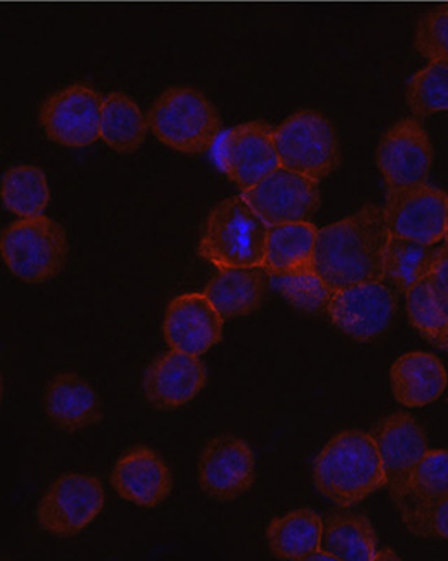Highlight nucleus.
I'll list each match as a JSON object with an SVG mask.
<instances>
[{
	"instance_id": "18",
	"label": "nucleus",
	"mask_w": 448,
	"mask_h": 561,
	"mask_svg": "<svg viewBox=\"0 0 448 561\" xmlns=\"http://www.w3.org/2000/svg\"><path fill=\"white\" fill-rule=\"evenodd\" d=\"M112 485L123 500L140 507H156L172 493L173 479L159 453L136 446L113 467Z\"/></svg>"
},
{
	"instance_id": "22",
	"label": "nucleus",
	"mask_w": 448,
	"mask_h": 561,
	"mask_svg": "<svg viewBox=\"0 0 448 561\" xmlns=\"http://www.w3.org/2000/svg\"><path fill=\"white\" fill-rule=\"evenodd\" d=\"M319 229L310 220L269 227L263 268L267 275H294L315 270Z\"/></svg>"
},
{
	"instance_id": "32",
	"label": "nucleus",
	"mask_w": 448,
	"mask_h": 561,
	"mask_svg": "<svg viewBox=\"0 0 448 561\" xmlns=\"http://www.w3.org/2000/svg\"><path fill=\"white\" fill-rule=\"evenodd\" d=\"M414 45L427 61L448 66V7L430 10L420 20Z\"/></svg>"
},
{
	"instance_id": "4",
	"label": "nucleus",
	"mask_w": 448,
	"mask_h": 561,
	"mask_svg": "<svg viewBox=\"0 0 448 561\" xmlns=\"http://www.w3.org/2000/svg\"><path fill=\"white\" fill-rule=\"evenodd\" d=\"M150 131L160 142L182 153L212 150L220 136L217 110L210 100L192 87H172L153 103Z\"/></svg>"
},
{
	"instance_id": "15",
	"label": "nucleus",
	"mask_w": 448,
	"mask_h": 561,
	"mask_svg": "<svg viewBox=\"0 0 448 561\" xmlns=\"http://www.w3.org/2000/svg\"><path fill=\"white\" fill-rule=\"evenodd\" d=\"M255 454L242 437L222 434L204 447L197 463V482L207 496L233 501L255 483Z\"/></svg>"
},
{
	"instance_id": "16",
	"label": "nucleus",
	"mask_w": 448,
	"mask_h": 561,
	"mask_svg": "<svg viewBox=\"0 0 448 561\" xmlns=\"http://www.w3.org/2000/svg\"><path fill=\"white\" fill-rule=\"evenodd\" d=\"M223 317L204 293L182 294L166 307L163 336L170 348L203 356L222 340Z\"/></svg>"
},
{
	"instance_id": "1",
	"label": "nucleus",
	"mask_w": 448,
	"mask_h": 561,
	"mask_svg": "<svg viewBox=\"0 0 448 561\" xmlns=\"http://www.w3.org/2000/svg\"><path fill=\"white\" fill-rule=\"evenodd\" d=\"M388 239L383 208L364 206L319 230L315 270L334 290L367 280H383Z\"/></svg>"
},
{
	"instance_id": "20",
	"label": "nucleus",
	"mask_w": 448,
	"mask_h": 561,
	"mask_svg": "<svg viewBox=\"0 0 448 561\" xmlns=\"http://www.w3.org/2000/svg\"><path fill=\"white\" fill-rule=\"evenodd\" d=\"M46 415L61 430H87L103 419V407L96 390L77 374H59L48 383L43 397Z\"/></svg>"
},
{
	"instance_id": "25",
	"label": "nucleus",
	"mask_w": 448,
	"mask_h": 561,
	"mask_svg": "<svg viewBox=\"0 0 448 561\" xmlns=\"http://www.w3.org/2000/svg\"><path fill=\"white\" fill-rule=\"evenodd\" d=\"M149 118L140 106L122 92L103 96L100 139L119 153L140 149L149 133Z\"/></svg>"
},
{
	"instance_id": "29",
	"label": "nucleus",
	"mask_w": 448,
	"mask_h": 561,
	"mask_svg": "<svg viewBox=\"0 0 448 561\" xmlns=\"http://www.w3.org/2000/svg\"><path fill=\"white\" fill-rule=\"evenodd\" d=\"M406 312L411 325L437 348H448V299L424 278L406 293Z\"/></svg>"
},
{
	"instance_id": "35",
	"label": "nucleus",
	"mask_w": 448,
	"mask_h": 561,
	"mask_svg": "<svg viewBox=\"0 0 448 561\" xmlns=\"http://www.w3.org/2000/svg\"><path fill=\"white\" fill-rule=\"evenodd\" d=\"M400 559L401 557L398 556L393 549H390V547L377 550L376 557H374V561H394Z\"/></svg>"
},
{
	"instance_id": "23",
	"label": "nucleus",
	"mask_w": 448,
	"mask_h": 561,
	"mask_svg": "<svg viewBox=\"0 0 448 561\" xmlns=\"http://www.w3.org/2000/svg\"><path fill=\"white\" fill-rule=\"evenodd\" d=\"M321 549L337 561H374L379 539L369 517L359 513H333L323 519Z\"/></svg>"
},
{
	"instance_id": "27",
	"label": "nucleus",
	"mask_w": 448,
	"mask_h": 561,
	"mask_svg": "<svg viewBox=\"0 0 448 561\" xmlns=\"http://www.w3.org/2000/svg\"><path fill=\"white\" fill-rule=\"evenodd\" d=\"M439 247L390 236L383 256V280L406 294L414 284L429 276Z\"/></svg>"
},
{
	"instance_id": "33",
	"label": "nucleus",
	"mask_w": 448,
	"mask_h": 561,
	"mask_svg": "<svg viewBox=\"0 0 448 561\" xmlns=\"http://www.w3.org/2000/svg\"><path fill=\"white\" fill-rule=\"evenodd\" d=\"M414 536L421 539L437 537L448 540V496L440 497L436 503L430 504L410 527Z\"/></svg>"
},
{
	"instance_id": "34",
	"label": "nucleus",
	"mask_w": 448,
	"mask_h": 561,
	"mask_svg": "<svg viewBox=\"0 0 448 561\" xmlns=\"http://www.w3.org/2000/svg\"><path fill=\"white\" fill-rule=\"evenodd\" d=\"M427 278H429L434 287L448 299V243L439 247V250H437L433 270H430Z\"/></svg>"
},
{
	"instance_id": "21",
	"label": "nucleus",
	"mask_w": 448,
	"mask_h": 561,
	"mask_svg": "<svg viewBox=\"0 0 448 561\" xmlns=\"http://www.w3.org/2000/svg\"><path fill=\"white\" fill-rule=\"evenodd\" d=\"M269 275L260 268H223L207 283L204 294L223 319L255 313L266 299Z\"/></svg>"
},
{
	"instance_id": "14",
	"label": "nucleus",
	"mask_w": 448,
	"mask_h": 561,
	"mask_svg": "<svg viewBox=\"0 0 448 561\" xmlns=\"http://www.w3.org/2000/svg\"><path fill=\"white\" fill-rule=\"evenodd\" d=\"M372 436L382 457L384 486L398 510L406 496L414 470L429 450L426 433L410 413L398 412L380 420Z\"/></svg>"
},
{
	"instance_id": "17",
	"label": "nucleus",
	"mask_w": 448,
	"mask_h": 561,
	"mask_svg": "<svg viewBox=\"0 0 448 561\" xmlns=\"http://www.w3.org/2000/svg\"><path fill=\"white\" fill-rule=\"evenodd\" d=\"M207 382V369L200 356L170 350L157 357L143 374V396L159 410L188 405Z\"/></svg>"
},
{
	"instance_id": "7",
	"label": "nucleus",
	"mask_w": 448,
	"mask_h": 561,
	"mask_svg": "<svg viewBox=\"0 0 448 561\" xmlns=\"http://www.w3.org/2000/svg\"><path fill=\"white\" fill-rule=\"evenodd\" d=\"M212 157L217 167L242 192L280 169L274 128L263 122L243 123L220 133L212 147Z\"/></svg>"
},
{
	"instance_id": "10",
	"label": "nucleus",
	"mask_w": 448,
	"mask_h": 561,
	"mask_svg": "<svg viewBox=\"0 0 448 561\" xmlns=\"http://www.w3.org/2000/svg\"><path fill=\"white\" fill-rule=\"evenodd\" d=\"M103 96L85 83L53 93L39 108V125L53 142L82 149L100 139Z\"/></svg>"
},
{
	"instance_id": "37",
	"label": "nucleus",
	"mask_w": 448,
	"mask_h": 561,
	"mask_svg": "<svg viewBox=\"0 0 448 561\" xmlns=\"http://www.w3.org/2000/svg\"><path fill=\"white\" fill-rule=\"evenodd\" d=\"M446 242L448 243V209H447V226H446Z\"/></svg>"
},
{
	"instance_id": "12",
	"label": "nucleus",
	"mask_w": 448,
	"mask_h": 561,
	"mask_svg": "<svg viewBox=\"0 0 448 561\" xmlns=\"http://www.w3.org/2000/svg\"><path fill=\"white\" fill-rule=\"evenodd\" d=\"M240 196L269 227L303 222L320 208V182L280 167Z\"/></svg>"
},
{
	"instance_id": "24",
	"label": "nucleus",
	"mask_w": 448,
	"mask_h": 561,
	"mask_svg": "<svg viewBox=\"0 0 448 561\" xmlns=\"http://www.w3.org/2000/svg\"><path fill=\"white\" fill-rule=\"evenodd\" d=\"M321 537L323 519L309 507L276 517L266 529L267 546L280 560L306 561L310 553L320 549Z\"/></svg>"
},
{
	"instance_id": "8",
	"label": "nucleus",
	"mask_w": 448,
	"mask_h": 561,
	"mask_svg": "<svg viewBox=\"0 0 448 561\" xmlns=\"http://www.w3.org/2000/svg\"><path fill=\"white\" fill-rule=\"evenodd\" d=\"M105 507V490L96 477L66 473L51 483L36 507V520L56 537H76Z\"/></svg>"
},
{
	"instance_id": "2",
	"label": "nucleus",
	"mask_w": 448,
	"mask_h": 561,
	"mask_svg": "<svg viewBox=\"0 0 448 561\" xmlns=\"http://www.w3.org/2000/svg\"><path fill=\"white\" fill-rule=\"evenodd\" d=\"M317 490L336 506L353 507L387 485L382 457L372 434H334L313 462Z\"/></svg>"
},
{
	"instance_id": "19",
	"label": "nucleus",
	"mask_w": 448,
	"mask_h": 561,
	"mask_svg": "<svg viewBox=\"0 0 448 561\" xmlns=\"http://www.w3.org/2000/svg\"><path fill=\"white\" fill-rule=\"evenodd\" d=\"M394 399L406 409H421L440 399L447 387L443 360L424 351H411L394 360L390 369Z\"/></svg>"
},
{
	"instance_id": "6",
	"label": "nucleus",
	"mask_w": 448,
	"mask_h": 561,
	"mask_svg": "<svg viewBox=\"0 0 448 561\" xmlns=\"http://www.w3.org/2000/svg\"><path fill=\"white\" fill-rule=\"evenodd\" d=\"M280 167L321 180L340 167L341 150L336 129L315 110H302L274 128Z\"/></svg>"
},
{
	"instance_id": "26",
	"label": "nucleus",
	"mask_w": 448,
	"mask_h": 561,
	"mask_svg": "<svg viewBox=\"0 0 448 561\" xmlns=\"http://www.w3.org/2000/svg\"><path fill=\"white\" fill-rule=\"evenodd\" d=\"M448 496V450H427L414 470L403 504L398 507L407 529L440 497Z\"/></svg>"
},
{
	"instance_id": "9",
	"label": "nucleus",
	"mask_w": 448,
	"mask_h": 561,
	"mask_svg": "<svg viewBox=\"0 0 448 561\" xmlns=\"http://www.w3.org/2000/svg\"><path fill=\"white\" fill-rule=\"evenodd\" d=\"M397 307V297L384 280H367L334 290L326 313L344 335L372 342L387 332Z\"/></svg>"
},
{
	"instance_id": "5",
	"label": "nucleus",
	"mask_w": 448,
	"mask_h": 561,
	"mask_svg": "<svg viewBox=\"0 0 448 561\" xmlns=\"http://www.w3.org/2000/svg\"><path fill=\"white\" fill-rule=\"evenodd\" d=\"M67 252L66 230L51 217H20L3 229L0 253L13 276L30 284H42L55 278L65 268Z\"/></svg>"
},
{
	"instance_id": "13",
	"label": "nucleus",
	"mask_w": 448,
	"mask_h": 561,
	"mask_svg": "<svg viewBox=\"0 0 448 561\" xmlns=\"http://www.w3.org/2000/svg\"><path fill=\"white\" fill-rule=\"evenodd\" d=\"M433 162V142L416 118L394 123L377 147V165L388 190L427 183Z\"/></svg>"
},
{
	"instance_id": "3",
	"label": "nucleus",
	"mask_w": 448,
	"mask_h": 561,
	"mask_svg": "<svg viewBox=\"0 0 448 561\" xmlns=\"http://www.w3.org/2000/svg\"><path fill=\"white\" fill-rule=\"evenodd\" d=\"M269 226L242 196L219 203L206 220L200 237V259L223 268H260L266 256Z\"/></svg>"
},
{
	"instance_id": "11",
	"label": "nucleus",
	"mask_w": 448,
	"mask_h": 561,
	"mask_svg": "<svg viewBox=\"0 0 448 561\" xmlns=\"http://www.w3.org/2000/svg\"><path fill=\"white\" fill-rule=\"evenodd\" d=\"M448 195L429 183L388 190L383 213L390 236L437 245L446 239Z\"/></svg>"
},
{
	"instance_id": "28",
	"label": "nucleus",
	"mask_w": 448,
	"mask_h": 561,
	"mask_svg": "<svg viewBox=\"0 0 448 561\" xmlns=\"http://www.w3.org/2000/svg\"><path fill=\"white\" fill-rule=\"evenodd\" d=\"M0 198L10 213L22 219L43 216L51 199L48 179L39 167H13L3 173Z\"/></svg>"
},
{
	"instance_id": "36",
	"label": "nucleus",
	"mask_w": 448,
	"mask_h": 561,
	"mask_svg": "<svg viewBox=\"0 0 448 561\" xmlns=\"http://www.w3.org/2000/svg\"><path fill=\"white\" fill-rule=\"evenodd\" d=\"M306 561H337L336 557L331 556L330 552H326V550L320 549L315 550V552L310 553L309 557H307Z\"/></svg>"
},
{
	"instance_id": "31",
	"label": "nucleus",
	"mask_w": 448,
	"mask_h": 561,
	"mask_svg": "<svg viewBox=\"0 0 448 561\" xmlns=\"http://www.w3.org/2000/svg\"><path fill=\"white\" fill-rule=\"evenodd\" d=\"M269 286L290 306L310 313L326 312L334 293L317 270L294 275H269Z\"/></svg>"
},
{
	"instance_id": "30",
	"label": "nucleus",
	"mask_w": 448,
	"mask_h": 561,
	"mask_svg": "<svg viewBox=\"0 0 448 561\" xmlns=\"http://www.w3.org/2000/svg\"><path fill=\"white\" fill-rule=\"evenodd\" d=\"M406 103L417 118L448 112V66L429 62L406 83Z\"/></svg>"
}]
</instances>
